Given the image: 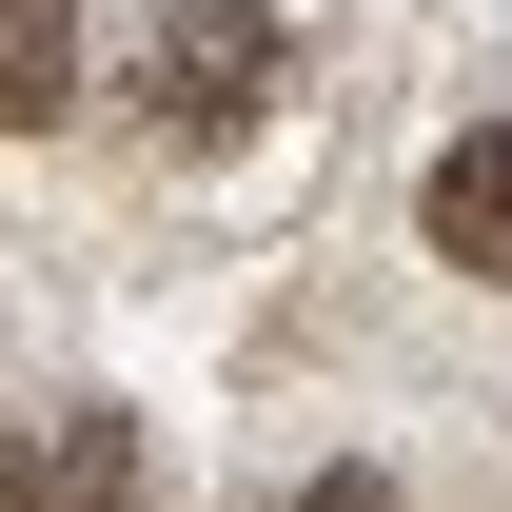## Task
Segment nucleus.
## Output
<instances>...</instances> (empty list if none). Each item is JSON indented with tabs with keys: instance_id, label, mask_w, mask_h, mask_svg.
<instances>
[{
	"instance_id": "obj_1",
	"label": "nucleus",
	"mask_w": 512,
	"mask_h": 512,
	"mask_svg": "<svg viewBox=\"0 0 512 512\" xmlns=\"http://www.w3.org/2000/svg\"><path fill=\"white\" fill-rule=\"evenodd\" d=\"M276 79H296L276 0H158V20H138V119L158 138H256Z\"/></svg>"
},
{
	"instance_id": "obj_2",
	"label": "nucleus",
	"mask_w": 512,
	"mask_h": 512,
	"mask_svg": "<svg viewBox=\"0 0 512 512\" xmlns=\"http://www.w3.org/2000/svg\"><path fill=\"white\" fill-rule=\"evenodd\" d=\"M0 512H158L138 414H20L0 434Z\"/></svg>"
},
{
	"instance_id": "obj_3",
	"label": "nucleus",
	"mask_w": 512,
	"mask_h": 512,
	"mask_svg": "<svg viewBox=\"0 0 512 512\" xmlns=\"http://www.w3.org/2000/svg\"><path fill=\"white\" fill-rule=\"evenodd\" d=\"M434 256H453V276H512V119L434 158Z\"/></svg>"
},
{
	"instance_id": "obj_4",
	"label": "nucleus",
	"mask_w": 512,
	"mask_h": 512,
	"mask_svg": "<svg viewBox=\"0 0 512 512\" xmlns=\"http://www.w3.org/2000/svg\"><path fill=\"white\" fill-rule=\"evenodd\" d=\"M79 99V0H0V138H40Z\"/></svg>"
},
{
	"instance_id": "obj_5",
	"label": "nucleus",
	"mask_w": 512,
	"mask_h": 512,
	"mask_svg": "<svg viewBox=\"0 0 512 512\" xmlns=\"http://www.w3.org/2000/svg\"><path fill=\"white\" fill-rule=\"evenodd\" d=\"M296 512H394V493H375V473H316V493H296Z\"/></svg>"
}]
</instances>
